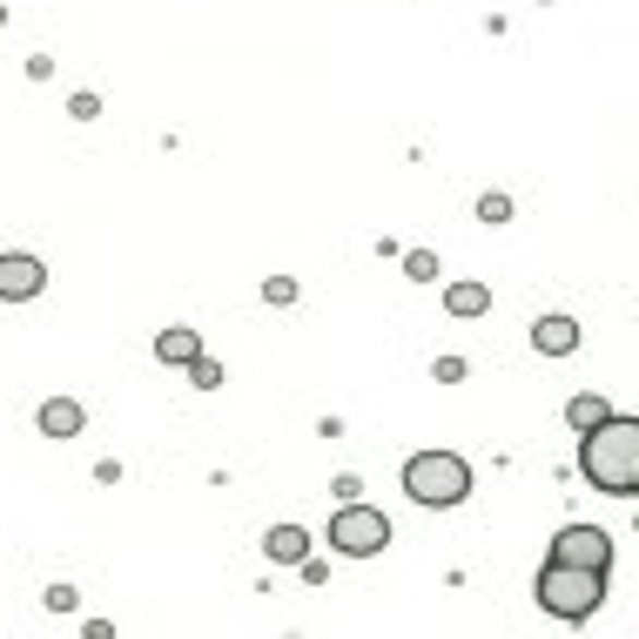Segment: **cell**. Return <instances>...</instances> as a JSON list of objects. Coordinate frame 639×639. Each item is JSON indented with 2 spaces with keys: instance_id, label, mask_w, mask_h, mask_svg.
I'll return each mask as SVG.
<instances>
[{
  "instance_id": "8fae6325",
  "label": "cell",
  "mask_w": 639,
  "mask_h": 639,
  "mask_svg": "<svg viewBox=\"0 0 639 639\" xmlns=\"http://www.w3.org/2000/svg\"><path fill=\"white\" fill-rule=\"evenodd\" d=\"M445 310H451V316H485V310H492V290H485V284H451V290H445Z\"/></svg>"
},
{
  "instance_id": "ac0fdd59",
  "label": "cell",
  "mask_w": 639,
  "mask_h": 639,
  "mask_svg": "<svg viewBox=\"0 0 639 639\" xmlns=\"http://www.w3.org/2000/svg\"><path fill=\"white\" fill-rule=\"evenodd\" d=\"M68 114H74V122H95L101 101H95V95H74V101H68Z\"/></svg>"
},
{
  "instance_id": "5b68a950",
  "label": "cell",
  "mask_w": 639,
  "mask_h": 639,
  "mask_svg": "<svg viewBox=\"0 0 639 639\" xmlns=\"http://www.w3.org/2000/svg\"><path fill=\"white\" fill-rule=\"evenodd\" d=\"M41 290H48V263L41 256H27V250L0 256V303H34Z\"/></svg>"
},
{
  "instance_id": "2e32d148",
  "label": "cell",
  "mask_w": 639,
  "mask_h": 639,
  "mask_svg": "<svg viewBox=\"0 0 639 639\" xmlns=\"http://www.w3.org/2000/svg\"><path fill=\"white\" fill-rule=\"evenodd\" d=\"M189 377L203 384V390H216V384H222V364H216V357L203 350V357H195V364H189Z\"/></svg>"
},
{
  "instance_id": "7a4b0ae2",
  "label": "cell",
  "mask_w": 639,
  "mask_h": 639,
  "mask_svg": "<svg viewBox=\"0 0 639 639\" xmlns=\"http://www.w3.org/2000/svg\"><path fill=\"white\" fill-rule=\"evenodd\" d=\"M532 599L552 619H592L599 606H606V572H599V566H572V558H545L539 579H532Z\"/></svg>"
},
{
  "instance_id": "8992f818",
  "label": "cell",
  "mask_w": 639,
  "mask_h": 639,
  "mask_svg": "<svg viewBox=\"0 0 639 639\" xmlns=\"http://www.w3.org/2000/svg\"><path fill=\"white\" fill-rule=\"evenodd\" d=\"M552 558H572V566H599V572H613V539L599 532V526H566L552 539Z\"/></svg>"
},
{
  "instance_id": "3957f363",
  "label": "cell",
  "mask_w": 639,
  "mask_h": 639,
  "mask_svg": "<svg viewBox=\"0 0 639 639\" xmlns=\"http://www.w3.org/2000/svg\"><path fill=\"white\" fill-rule=\"evenodd\" d=\"M405 492L431 511H445V505H465L471 498V465L458 451H418L405 465Z\"/></svg>"
},
{
  "instance_id": "ba28073f",
  "label": "cell",
  "mask_w": 639,
  "mask_h": 639,
  "mask_svg": "<svg viewBox=\"0 0 639 639\" xmlns=\"http://www.w3.org/2000/svg\"><path fill=\"white\" fill-rule=\"evenodd\" d=\"M34 424H41L48 437H74V431H82V424H88V411H82V405H74V397H48V405H41V411H34Z\"/></svg>"
},
{
  "instance_id": "9a60e30c",
  "label": "cell",
  "mask_w": 639,
  "mask_h": 639,
  "mask_svg": "<svg viewBox=\"0 0 639 639\" xmlns=\"http://www.w3.org/2000/svg\"><path fill=\"white\" fill-rule=\"evenodd\" d=\"M405 276H411V284H431V276H437V256H431V250H411V256H405Z\"/></svg>"
},
{
  "instance_id": "30bf717a",
  "label": "cell",
  "mask_w": 639,
  "mask_h": 639,
  "mask_svg": "<svg viewBox=\"0 0 639 639\" xmlns=\"http://www.w3.org/2000/svg\"><path fill=\"white\" fill-rule=\"evenodd\" d=\"M155 357H162V364H195V357H203V337H195L189 324H176V330L155 337Z\"/></svg>"
},
{
  "instance_id": "6da1fadb",
  "label": "cell",
  "mask_w": 639,
  "mask_h": 639,
  "mask_svg": "<svg viewBox=\"0 0 639 639\" xmlns=\"http://www.w3.org/2000/svg\"><path fill=\"white\" fill-rule=\"evenodd\" d=\"M579 471H586V485L606 492V498H639V418L613 411L606 424L579 431Z\"/></svg>"
},
{
  "instance_id": "52a82bcc",
  "label": "cell",
  "mask_w": 639,
  "mask_h": 639,
  "mask_svg": "<svg viewBox=\"0 0 639 639\" xmlns=\"http://www.w3.org/2000/svg\"><path fill=\"white\" fill-rule=\"evenodd\" d=\"M532 350H539V357H572V350H579V324H572L566 310L539 316V324H532Z\"/></svg>"
},
{
  "instance_id": "e0dca14e",
  "label": "cell",
  "mask_w": 639,
  "mask_h": 639,
  "mask_svg": "<svg viewBox=\"0 0 639 639\" xmlns=\"http://www.w3.org/2000/svg\"><path fill=\"white\" fill-rule=\"evenodd\" d=\"M431 377H437V384H465V357H437Z\"/></svg>"
},
{
  "instance_id": "4fadbf2b",
  "label": "cell",
  "mask_w": 639,
  "mask_h": 639,
  "mask_svg": "<svg viewBox=\"0 0 639 639\" xmlns=\"http://www.w3.org/2000/svg\"><path fill=\"white\" fill-rule=\"evenodd\" d=\"M478 222H511V195H478Z\"/></svg>"
},
{
  "instance_id": "5bb4252c",
  "label": "cell",
  "mask_w": 639,
  "mask_h": 639,
  "mask_svg": "<svg viewBox=\"0 0 639 639\" xmlns=\"http://www.w3.org/2000/svg\"><path fill=\"white\" fill-rule=\"evenodd\" d=\"M263 303H276V310L297 303V276H269V284H263Z\"/></svg>"
},
{
  "instance_id": "7c38bea8",
  "label": "cell",
  "mask_w": 639,
  "mask_h": 639,
  "mask_svg": "<svg viewBox=\"0 0 639 639\" xmlns=\"http://www.w3.org/2000/svg\"><path fill=\"white\" fill-rule=\"evenodd\" d=\"M606 418H613V405H606V397H592V390L566 405V424H572V431H592V424H606Z\"/></svg>"
},
{
  "instance_id": "9c48e42d",
  "label": "cell",
  "mask_w": 639,
  "mask_h": 639,
  "mask_svg": "<svg viewBox=\"0 0 639 639\" xmlns=\"http://www.w3.org/2000/svg\"><path fill=\"white\" fill-rule=\"evenodd\" d=\"M263 552L276 558V566H303V558H310V532H303V526H276V532L263 539Z\"/></svg>"
},
{
  "instance_id": "277c9868",
  "label": "cell",
  "mask_w": 639,
  "mask_h": 639,
  "mask_svg": "<svg viewBox=\"0 0 639 639\" xmlns=\"http://www.w3.org/2000/svg\"><path fill=\"white\" fill-rule=\"evenodd\" d=\"M324 539H330L343 558H377V552L390 545V518H384L377 505H357V498H350V505L330 518V532H324Z\"/></svg>"
}]
</instances>
